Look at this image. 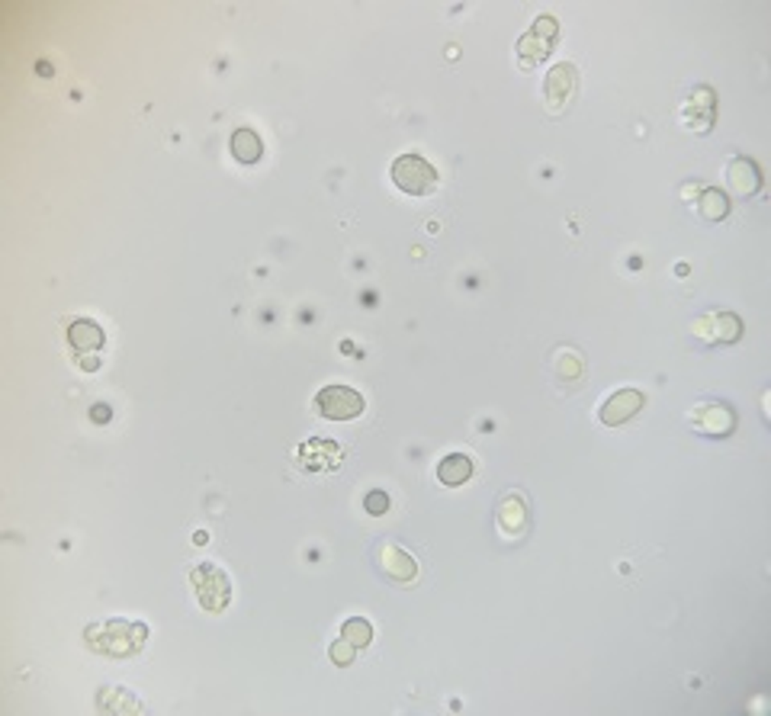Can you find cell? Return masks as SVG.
<instances>
[{"label":"cell","instance_id":"cell-1","mask_svg":"<svg viewBox=\"0 0 771 716\" xmlns=\"http://www.w3.org/2000/svg\"><path fill=\"white\" fill-rule=\"evenodd\" d=\"M392 183H396L399 190L408 193V197H427V193L437 190V183H441V174L434 164H427L421 154H399L396 161H392Z\"/></svg>","mask_w":771,"mask_h":716},{"label":"cell","instance_id":"cell-2","mask_svg":"<svg viewBox=\"0 0 771 716\" xmlns=\"http://www.w3.org/2000/svg\"><path fill=\"white\" fill-rule=\"evenodd\" d=\"M190 585L197 592L199 607L209 610V614H222L228 607V601H232V582H228V575L209 563L197 565L190 572Z\"/></svg>","mask_w":771,"mask_h":716},{"label":"cell","instance_id":"cell-3","mask_svg":"<svg viewBox=\"0 0 771 716\" xmlns=\"http://www.w3.org/2000/svg\"><path fill=\"white\" fill-rule=\"evenodd\" d=\"M316 408L322 411L325 418H331V421H353V418L363 415L367 402H363V395H360L357 389L335 382V386H325L322 392L316 395Z\"/></svg>","mask_w":771,"mask_h":716},{"label":"cell","instance_id":"cell-4","mask_svg":"<svg viewBox=\"0 0 771 716\" xmlns=\"http://www.w3.org/2000/svg\"><path fill=\"white\" fill-rule=\"evenodd\" d=\"M643 405H647V395L639 392V389H620V392H614L601 405V424L617 427V424L630 421L637 411H643Z\"/></svg>","mask_w":771,"mask_h":716},{"label":"cell","instance_id":"cell-5","mask_svg":"<svg viewBox=\"0 0 771 716\" xmlns=\"http://www.w3.org/2000/svg\"><path fill=\"white\" fill-rule=\"evenodd\" d=\"M376 555H380V565L382 572L392 578V582H415L418 578V563H415V555L405 553L402 546H396V543H380V549H376Z\"/></svg>","mask_w":771,"mask_h":716},{"label":"cell","instance_id":"cell-6","mask_svg":"<svg viewBox=\"0 0 771 716\" xmlns=\"http://www.w3.org/2000/svg\"><path fill=\"white\" fill-rule=\"evenodd\" d=\"M691 424H694L698 431L711 434V437H727L736 427V418L727 405H701V408L691 415Z\"/></svg>","mask_w":771,"mask_h":716},{"label":"cell","instance_id":"cell-7","mask_svg":"<svg viewBox=\"0 0 771 716\" xmlns=\"http://www.w3.org/2000/svg\"><path fill=\"white\" fill-rule=\"evenodd\" d=\"M575 94V68L573 65H556L546 74V103L553 110H559L563 103H569Z\"/></svg>","mask_w":771,"mask_h":716},{"label":"cell","instance_id":"cell-8","mask_svg":"<svg viewBox=\"0 0 771 716\" xmlns=\"http://www.w3.org/2000/svg\"><path fill=\"white\" fill-rule=\"evenodd\" d=\"M228 151L235 154V161L242 164H257L261 158H264V142H261V135H257L254 129H235L232 132V139H228Z\"/></svg>","mask_w":771,"mask_h":716},{"label":"cell","instance_id":"cell-9","mask_svg":"<svg viewBox=\"0 0 771 716\" xmlns=\"http://www.w3.org/2000/svg\"><path fill=\"white\" fill-rule=\"evenodd\" d=\"M499 527L505 537H521L528 527V508L521 495H505L499 505Z\"/></svg>","mask_w":771,"mask_h":716},{"label":"cell","instance_id":"cell-10","mask_svg":"<svg viewBox=\"0 0 771 716\" xmlns=\"http://www.w3.org/2000/svg\"><path fill=\"white\" fill-rule=\"evenodd\" d=\"M473 475V460L470 456H463V454H450L444 456L441 463H437V479H441L444 485H463L466 479Z\"/></svg>","mask_w":771,"mask_h":716},{"label":"cell","instance_id":"cell-11","mask_svg":"<svg viewBox=\"0 0 771 716\" xmlns=\"http://www.w3.org/2000/svg\"><path fill=\"white\" fill-rule=\"evenodd\" d=\"M730 187L742 197H749V193L758 190V168L749 161V158H736L730 164Z\"/></svg>","mask_w":771,"mask_h":716},{"label":"cell","instance_id":"cell-12","mask_svg":"<svg viewBox=\"0 0 771 716\" xmlns=\"http://www.w3.org/2000/svg\"><path fill=\"white\" fill-rule=\"evenodd\" d=\"M68 341H71L74 351H100L103 331L94 322H74L71 331H68Z\"/></svg>","mask_w":771,"mask_h":716},{"label":"cell","instance_id":"cell-13","mask_svg":"<svg viewBox=\"0 0 771 716\" xmlns=\"http://www.w3.org/2000/svg\"><path fill=\"white\" fill-rule=\"evenodd\" d=\"M341 636H344L351 646H357V649H367V646L373 643V627H370L363 617H351V620H344V627H341Z\"/></svg>","mask_w":771,"mask_h":716},{"label":"cell","instance_id":"cell-14","mask_svg":"<svg viewBox=\"0 0 771 716\" xmlns=\"http://www.w3.org/2000/svg\"><path fill=\"white\" fill-rule=\"evenodd\" d=\"M701 212H704V219H727V212H730V199L723 197L720 190H704L701 193Z\"/></svg>","mask_w":771,"mask_h":716},{"label":"cell","instance_id":"cell-15","mask_svg":"<svg viewBox=\"0 0 771 716\" xmlns=\"http://www.w3.org/2000/svg\"><path fill=\"white\" fill-rule=\"evenodd\" d=\"M353 652H357V646H351V643L344 639V636H341L338 643L331 646L328 656H331V662H335V666H351V662H353Z\"/></svg>","mask_w":771,"mask_h":716},{"label":"cell","instance_id":"cell-16","mask_svg":"<svg viewBox=\"0 0 771 716\" xmlns=\"http://www.w3.org/2000/svg\"><path fill=\"white\" fill-rule=\"evenodd\" d=\"M363 508H367V514L380 518V514L390 511V495H386V491H370V495L363 498Z\"/></svg>","mask_w":771,"mask_h":716},{"label":"cell","instance_id":"cell-17","mask_svg":"<svg viewBox=\"0 0 771 716\" xmlns=\"http://www.w3.org/2000/svg\"><path fill=\"white\" fill-rule=\"evenodd\" d=\"M94 421H110V408L106 405H94Z\"/></svg>","mask_w":771,"mask_h":716}]
</instances>
